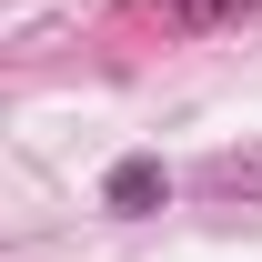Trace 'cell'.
Segmentation results:
<instances>
[{"label":"cell","mask_w":262,"mask_h":262,"mask_svg":"<svg viewBox=\"0 0 262 262\" xmlns=\"http://www.w3.org/2000/svg\"><path fill=\"white\" fill-rule=\"evenodd\" d=\"M192 192L202 202H262V141L252 151H212V162L192 171Z\"/></svg>","instance_id":"3957f363"},{"label":"cell","mask_w":262,"mask_h":262,"mask_svg":"<svg viewBox=\"0 0 262 262\" xmlns=\"http://www.w3.org/2000/svg\"><path fill=\"white\" fill-rule=\"evenodd\" d=\"M101 202L141 222V212H162V202H171V171L151 162V151H131V162H111V182H101Z\"/></svg>","instance_id":"6da1fadb"},{"label":"cell","mask_w":262,"mask_h":262,"mask_svg":"<svg viewBox=\"0 0 262 262\" xmlns=\"http://www.w3.org/2000/svg\"><path fill=\"white\" fill-rule=\"evenodd\" d=\"M242 10H262V0H131V20H162V31H232Z\"/></svg>","instance_id":"7a4b0ae2"}]
</instances>
